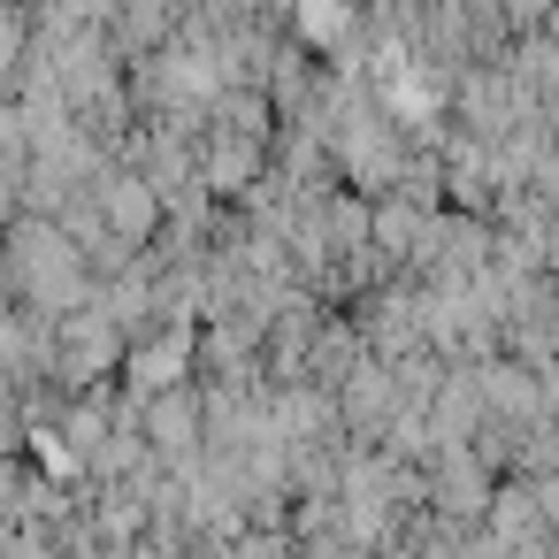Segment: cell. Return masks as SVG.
<instances>
[{"label":"cell","instance_id":"2","mask_svg":"<svg viewBox=\"0 0 559 559\" xmlns=\"http://www.w3.org/2000/svg\"><path fill=\"white\" fill-rule=\"evenodd\" d=\"M116 223H123V230H146V223H154V192H146V177H123V185H116Z\"/></svg>","mask_w":559,"mask_h":559},{"label":"cell","instance_id":"1","mask_svg":"<svg viewBox=\"0 0 559 559\" xmlns=\"http://www.w3.org/2000/svg\"><path fill=\"white\" fill-rule=\"evenodd\" d=\"M185 353H192V337L185 330H169L154 353H139V368H131V383L139 391H162V383H177V368H185Z\"/></svg>","mask_w":559,"mask_h":559}]
</instances>
